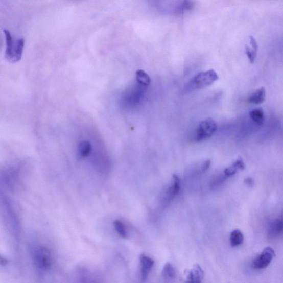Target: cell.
I'll return each instance as SVG.
<instances>
[{
	"label": "cell",
	"mask_w": 283,
	"mask_h": 283,
	"mask_svg": "<svg viewBox=\"0 0 283 283\" xmlns=\"http://www.w3.org/2000/svg\"><path fill=\"white\" fill-rule=\"evenodd\" d=\"M162 275L163 278L168 281L173 280L176 278V271L170 263L168 262L165 265L162 271Z\"/></svg>",
	"instance_id": "obj_15"
},
{
	"label": "cell",
	"mask_w": 283,
	"mask_h": 283,
	"mask_svg": "<svg viewBox=\"0 0 283 283\" xmlns=\"http://www.w3.org/2000/svg\"><path fill=\"white\" fill-rule=\"evenodd\" d=\"M266 99V90L264 87L256 90L249 97L248 102L252 104H261L265 102Z\"/></svg>",
	"instance_id": "obj_12"
},
{
	"label": "cell",
	"mask_w": 283,
	"mask_h": 283,
	"mask_svg": "<svg viewBox=\"0 0 283 283\" xmlns=\"http://www.w3.org/2000/svg\"><path fill=\"white\" fill-rule=\"evenodd\" d=\"M36 266L41 270H48L52 265V254L49 249L43 246L36 249L33 255Z\"/></svg>",
	"instance_id": "obj_5"
},
{
	"label": "cell",
	"mask_w": 283,
	"mask_h": 283,
	"mask_svg": "<svg viewBox=\"0 0 283 283\" xmlns=\"http://www.w3.org/2000/svg\"><path fill=\"white\" fill-rule=\"evenodd\" d=\"M4 33L6 38L5 58L12 63H17L22 57L25 39H15L8 30H4Z\"/></svg>",
	"instance_id": "obj_2"
},
{
	"label": "cell",
	"mask_w": 283,
	"mask_h": 283,
	"mask_svg": "<svg viewBox=\"0 0 283 283\" xmlns=\"http://www.w3.org/2000/svg\"><path fill=\"white\" fill-rule=\"evenodd\" d=\"M150 8L159 14L167 16H179L192 10L193 0H146Z\"/></svg>",
	"instance_id": "obj_1"
},
{
	"label": "cell",
	"mask_w": 283,
	"mask_h": 283,
	"mask_svg": "<svg viewBox=\"0 0 283 283\" xmlns=\"http://www.w3.org/2000/svg\"><path fill=\"white\" fill-rule=\"evenodd\" d=\"M283 229L282 220L275 219L271 222L268 228V237L269 239L277 238L281 234Z\"/></svg>",
	"instance_id": "obj_9"
},
{
	"label": "cell",
	"mask_w": 283,
	"mask_h": 283,
	"mask_svg": "<svg viewBox=\"0 0 283 283\" xmlns=\"http://www.w3.org/2000/svg\"><path fill=\"white\" fill-rule=\"evenodd\" d=\"M91 151V145L89 142L83 141L79 146L78 152L80 156L83 158L89 156Z\"/></svg>",
	"instance_id": "obj_17"
},
{
	"label": "cell",
	"mask_w": 283,
	"mask_h": 283,
	"mask_svg": "<svg viewBox=\"0 0 283 283\" xmlns=\"http://www.w3.org/2000/svg\"><path fill=\"white\" fill-rule=\"evenodd\" d=\"M230 244L232 247H237L243 243L244 237L243 234L239 230H233L230 235Z\"/></svg>",
	"instance_id": "obj_14"
},
{
	"label": "cell",
	"mask_w": 283,
	"mask_h": 283,
	"mask_svg": "<svg viewBox=\"0 0 283 283\" xmlns=\"http://www.w3.org/2000/svg\"><path fill=\"white\" fill-rule=\"evenodd\" d=\"M210 165H211L210 160H206L205 162L201 166L199 173H204L208 169V168H209V167H210Z\"/></svg>",
	"instance_id": "obj_20"
},
{
	"label": "cell",
	"mask_w": 283,
	"mask_h": 283,
	"mask_svg": "<svg viewBox=\"0 0 283 283\" xmlns=\"http://www.w3.org/2000/svg\"><path fill=\"white\" fill-rule=\"evenodd\" d=\"M180 188V180L178 176L174 174L172 178V183L167 188L164 192L162 198V204L167 205L170 203L178 194Z\"/></svg>",
	"instance_id": "obj_7"
},
{
	"label": "cell",
	"mask_w": 283,
	"mask_h": 283,
	"mask_svg": "<svg viewBox=\"0 0 283 283\" xmlns=\"http://www.w3.org/2000/svg\"><path fill=\"white\" fill-rule=\"evenodd\" d=\"M136 79L138 83L145 86L149 85L151 82L150 76L143 70L136 72Z\"/></svg>",
	"instance_id": "obj_16"
},
{
	"label": "cell",
	"mask_w": 283,
	"mask_h": 283,
	"mask_svg": "<svg viewBox=\"0 0 283 283\" xmlns=\"http://www.w3.org/2000/svg\"><path fill=\"white\" fill-rule=\"evenodd\" d=\"M217 123L213 119L208 118L202 121L195 133V140L201 142L210 138L217 131Z\"/></svg>",
	"instance_id": "obj_4"
},
{
	"label": "cell",
	"mask_w": 283,
	"mask_h": 283,
	"mask_svg": "<svg viewBox=\"0 0 283 283\" xmlns=\"http://www.w3.org/2000/svg\"><path fill=\"white\" fill-rule=\"evenodd\" d=\"M249 114L255 124L259 126L264 124L265 121V113L262 108L251 110L249 112Z\"/></svg>",
	"instance_id": "obj_13"
},
{
	"label": "cell",
	"mask_w": 283,
	"mask_h": 283,
	"mask_svg": "<svg viewBox=\"0 0 283 283\" xmlns=\"http://www.w3.org/2000/svg\"><path fill=\"white\" fill-rule=\"evenodd\" d=\"M113 226L116 231L119 233L121 237L123 238H127V232L126 230V227L122 222L119 220L114 221L113 222Z\"/></svg>",
	"instance_id": "obj_18"
},
{
	"label": "cell",
	"mask_w": 283,
	"mask_h": 283,
	"mask_svg": "<svg viewBox=\"0 0 283 283\" xmlns=\"http://www.w3.org/2000/svg\"><path fill=\"white\" fill-rule=\"evenodd\" d=\"M275 252L271 247H266L262 253L253 261L252 266L255 269H263L267 267L275 257Z\"/></svg>",
	"instance_id": "obj_6"
},
{
	"label": "cell",
	"mask_w": 283,
	"mask_h": 283,
	"mask_svg": "<svg viewBox=\"0 0 283 283\" xmlns=\"http://www.w3.org/2000/svg\"><path fill=\"white\" fill-rule=\"evenodd\" d=\"M140 262L141 266V279L143 281H145L148 275H149L154 266V261L148 257L145 254L140 255Z\"/></svg>",
	"instance_id": "obj_8"
},
{
	"label": "cell",
	"mask_w": 283,
	"mask_h": 283,
	"mask_svg": "<svg viewBox=\"0 0 283 283\" xmlns=\"http://www.w3.org/2000/svg\"><path fill=\"white\" fill-rule=\"evenodd\" d=\"M218 79V74L213 69L202 72L195 76L187 84L186 89L195 90L204 89L213 84Z\"/></svg>",
	"instance_id": "obj_3"
},
{
	"label": "cell",
	"mask_w": 283,
	"mask_h": 283,
	"mask_svg": "<svg viewBox=\"0 0 283 283\" xmlns=\"http://www.w3.org/2000/svg\"><path fill=\"white\" fill-rule=\"evenodd\" d=\"M257 52L258 51H255L253 49H249L248 46H246V55L249 60V62H250L251 64L254 63L256 57H257Z\"/></svg>",
	"instance_id": "obj_19"
},
{
	"label": "cell",
	"mask_w": 283,
	"mask_h": 283,
	"mask_svg": "<svg viewBox=\"0 0 283 283\" xmlns=\"http://www.w3.org/2000/svg\"><path fill=\"white\" fill-rule=\"evenodd\" d=\"M245 169V164L243 159L239 157L234 163L230 167L226 168L224 174L228 178L234 176L237 174L239 170L243 171Z\"/></svg>",
	"instance_id": "obj_11"
},
{
	"label": "cell",
	"mask_w": 283,
	"mask_h": 283,
	"mask_svg": "<svg viewBox=\"0 0 283 283\" xmlns=\"http://www.w3.org/2000/svg\"><path fill=\"white\" fill-rule=\"evenodd\" d=\"M204 272L199 265H195L187 276V282L200 283L204 278Z\"/></svg>",
	"instance_id": "obj_10"
},
{
	"label": "cell",
	"mask_w": 283,
	"mask_h": 283,
	"mask_svg": "<svg viewBox=\"0 0 283 283\" xmlns=\"http://www.w3.org/2000/svg\"><path fill=\"white\" fill-rule=\"evenodd\" d=\"M244 183L248 186L252 187L254 185V181L251 178H246Z\"/></svg>",
	"instance_id": "obj_21"
}]
</instances>
